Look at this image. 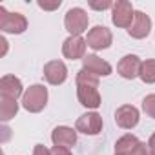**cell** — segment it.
Here are the masks:
<instances>
[{
  "label": "cell",
  "mask_w": 155,
  "mask_h": 155,
  "mask_svg": "<svg viewBox=\"0 0 155 155\" xmlns=\"http://www.w3.org/2000/svg\"><path fill=\"white\" fill-rule=\"evenodd\" d=\"M148 148H150V151H151V155H155V133L150 137V140H148Z\"/></svg>",
  "instance_id": "cell-25"
},
{
  "label": "cell",
  "mask_w": 155,
  "mask_h": 155,
  "mask_svg": "<svg viewBox=\"0 0 155 155\" xmlns=\"http://www.w3.org/2000/svg\"><path fill=\"white\" fill-rule=\"evenodd\" d=\"M140 66H142V62H140V58L137 55H126V57L120 58V62L117 66V71H119V75L122 77V79L131 81V79H135V77H139Z\"/></svg>",
  "instance_id": "cell-11"
},
{
  "label": "cell",
  "mask_w": 155,
  "mask_h": 155,
  "mask_svg": "<svg viewBox=\"0 0 155 155\" xmlns=\"http://www.w3.org/2000/svg\"><path fill=\"white\" fill-rule=\"evenodd\" d=\"M77 97L81 104L86 108H99L101 106V93H99V77L81 69L77 73Z\"/></svg>",
  "instance_id": "cell-1"
},
{
  "label": "cell",
  "mask_w": 155,
  "mask_h": 155,
  "mask_svg": "<svg viewBox=\"0 0 155 155\" xmlns=\"http://www.w3.org/2000/svg\"><path fill=\"white\" fill-rule=\"evenodd\" d=\"M18 111V102L15 99H8V97H2L0 99V119L2 120H9L17 115Z\"/></svg>",
  "instance_id": "cell-17"
},
{
  "label": "cell",
  "mask_w": 155,
  "mask_h": 155,
  "mask_svg": "<svg viewBox=\"0 0 155 155\" xmlns=\"http://www.w3.org/2000/svg\"><path fill=\"white\" fill-rule=\"evenodd\" d=\"M111 42H113V35H111V31H110L108 28H104V26H95V28H91L90 33H88V38H86V44H88L91 49H95V51L110 48Z\"/></svg>",
  "instance_id": "cell-6"
},
{
  "label": "cell",
  "mask_w": 155,
  "mask_h": 155,
  "mask_svg": "<svg viewBox=\"0 0 155 155\" xmlns=\"http://www.w3.org/2000/svg\"><path fill=\"white\" fill-rule=\"evenodd\" d=\"M48 102V90L42 84H33L28 88V91H24L22 95V106L31 111V113H38L46 108Z\"/></svg>",
  "instance_id": "cell-2"
},
{
  "label": "cell",
  "mask_w": 155,
  "mask_h": 155,
  "mask_svg": "<svg viewBox=\"0 0 155 155\" xmlns=\"http://www.w3.org/2000/svg\"><path fill=\"white\" fill-rule=\"evenodd\" d=\"M51 155H71L69 148H62V146H53Z\"/></svg>",
  "instance_id": "cell-23"
},
{
  "label": "cell",
  "mask_w": 155,
  "mask_h": 155,
  "mask_svg": "<svg viewBox=\"0 0 155 155\" xmlns=\"http://www.w3.org/2000/svg\"><path fill=\"white\" fill-rule=\"evenodd\" d=\"M82 62H84L82 69H86V71H90V73H93L97 77H106V75L111 73V66L106 60H102L101 57H97V55H86L82 58Z\"/></svg>",
  "instance_id": "cell-14"
},
{
  "label": "cell",
  "mask_w": 155,
  "mask_h": 155,
  "mask_svg": "<svg viewBox=\"0 0 155 155\" xmlns=\"http://www.w3.org/2000/svg\"><path fill=\"white\" fill-rule=\"evenodd\" d=\"M142 110H144V113H146L148 117L155 119V93L144 97V101H142Z\"/></svg>",
  "instance_id": "cell-19"
},
{
  "label": "cell",
  "mask_w": 155,
  "mask_h": 155,
  "mask_svg": "<svg viewBox=\"0 0 155 155\" xmlns=\"http://www.w3.org/2000/svg\"><path fill=\"white\" fill-rule=\"evenodd\" d=\"M115 122L122 130H131L139 124V110L131 104H124L115 111Z\"/></svg>",
  "instance_id": "cell-9"
},
{
  "label": "cell",
  "mask_w": 155,
  "mask_h": 155,
  "mask_svg": "<svg viewBox=\"0 0 155 155\" xmlns=\"http://www.w3.org/2000/svg\"><path fill=\"white\" fill-rule=\"evenodd\" d=\"M139 77H140V81L146 82V84H153L155 82V58H150V60L142 62Z\"/></svg>",
  "instance_id": "cell-18"
},
{
  "label": "cell",
  "mask_w": 155,
  "mask_h": 155,
  "mask_svg": "<svg viewBox=\"0 0 155 155\" xmlns=\"http://www.w3.org/2000/svg\"><path fill=\"white\" fill-rule=\"evenodd\" d=\"M22 82L20 79H17L15 75H4L0 81V95L8 97V99H18L22 95Z\"/></svg>",
  "instance_id": "cell-12"
},
{
  "label": "cell",
  "mask_w": 155,
  "mask_h": 155,
  "mask_svg": "<svg viewBox=\"0 0 155 155\" xmlns=\"http://www.w3.org/2000/svg\"><path fill=\"white\" fill-rule=\"evenodd\" d=\"M51 140L55 146H62V148H71L77 142V130L68 128V126H58L53 130L51 133Z\"/></svg>",
  "instance_id": "cell-15"
},
{
  "label": "cell",
  "mask_w": 155,
  "mask_h": 155,
  "mask_svg": "<svg viewBox=\"0 0 155 155\" xmlns=\"http://www.w3.org/2000/svg\"><path fill=\"white\" fill-rule=\"evenodd\" d=\"M139 142H140V140H139L135 135H131V133L120 137V139L115 142V155H131L133 150L139 146Z\"/></svg>",
  "instance_id": "cell-16"
},
{
  "label": "cell",
  "mask_w": 155,
  "mask_h": 155,
  "mask_svg": "<svg viewBox=\"0 0 155 155\" xmlns=\"http://www.w3.org/2000/svg\"><path fill=\"white\" fill-rule=\"evenodd\" d=\"M28 28V20L20 13H9L6 8H0V29L6 33L20 35Z\"/></svg>",
  "instance_id": "cell-4"
},
{
  "label": "cell",
  "mask_w": 155,
  "mask_h": 155,
  "mask_svg": "<svg viewBox=\"0 0 155 155\" xmlns=\"http://www.w3.org/2000/svg\"><path fill=\"white\" fill-rule=\"evenodd\" d=\"M75 130L84 135H99L102 131V117L99 113H84L77 119Z\"/></svg>",
  "instance_id": "cell-7"
},
{
  "label": "cell",
  "mask_w": 155,
  "mask_h": 155,
  "mask_svg": "<svg viewBox=\"0 0 155 155\" xmlns=\"http://www.w3.org/2000/svg\"><path fill=\"white\" fill-rule=\"evenodd\" d=\"M60 0H55V2H38V8L46 9V11H53V9H58L60 8Z\"/></svg>",
  "instance_id": "cell-21"
},
{
  "label": "cell",
  "mask_w": 155,
  "mask_h": 155,
  "mask_svg": "<svg viewBox=\"0 0 155 155\" xmlns=\"http://www.w3.org/2000/svg\"><path fill=\"white\" fill-rule=\"evenodd\" d=\"M86 40L82 37H69L64 40L62 44V55L66 58H71V60H77V58H84L86 55Z\"/></svg>",
  "instance_id": "cell-10"
},
{
  "label": "cell",
  "mask_w": 155,
  "mask_h": 155,
  "mask_svg": "<svg viewBox=\"0 0 155 155\" xmlns=\"http://www.w3.org/2000/svg\"><path fill=\"white\" fill-rule=\"evenodd\" d=\"M113 15H111V20L117 28H128L133 24V18H135V11H133V6L128 0H119L117 4H113Z\"/></svg>",
  "instance_id": "cell-5"
},
{
  "label": "cell",
  "mask_w": 155,
  "mask_h": 155,
  "mask_svg": "<svg viewBox=\"0 0 155 155\" xmlns=\"http://www.w3.org/2000/svg\"><path fill=\"white\" fill-rule=\"evenodd\" d=\"M33 155H51V150H48V148L42 146V144H37L35 150H33Z\"/></svg>",
  "instance_id": "cell-24"
},
{
  "label": "cell",
  "mask_w": 155,
  "mask_h": 155,
  "mask_svg": "<svg viewBox=\"0 0 155 155\" xmlns=\"http://www.w3.org/2000/svg\"><path fill=\"white\" fill-rule=\"evenodd\" d=\"M44 79L53 84V86H58L62 84L66 79H68V68L62 60H51L44 66Z\"/></svg>",
  "instance_id": "cell-8"
},
{
  "label": "cell",
  "mask_w": 155,
  "mask_h": 155,
  "mask_svg": "<svg viewBox=\"0 0 155 155\" xmlns=\"http://www.w3.org/2000/svg\"><path fill=\"white\" fill-rule=\"evenodd\" d=\"M90 8L91 9H97V11H104V9H110V8H113V4L110 2V0H104V2H90Z\"/></svg>",
  "instance_id": "cell-20"
},
{
  "label": "cell",
  "mask_w": 155,
  "mask_h": 155,
  "mask_svg": "<svg viewBox=\"0 0 155 155\" xmlns=\"http://www.w3.org/2000/svg\"><path fill=\"white\" fill-rule=\"evenodd\" d=\"M150 29H151V20H150V17H148L146 13H142V11H135L133 24H131L130 29H128L130 37H133V38H144V37H148Z\"/></svg>",
  "instance_id": "cell-13"
},
{
  "label": "cell",
  "mask_w": 155,
  "mask_h": 155,
  "mask_svg": "<svg viewBox=\"0 0 155 155\" xmlns=\"http://www.w3.org/2000/svg\"><path fill=\"white\" fill-rule=\"evenodd\" d=\"M131 155H151V151H150V148H148L144 142H139V146L133 150Z\"/></svg>",
  "instance_id": "cell-22"
},
{
  "label": "cell",
  "mask_w": 155,
  "mask_h": 155,
  "mask_svg": "<svg viewBox=\"0 0 155 155\" xmlns=\"http://www.w3.org/2000/svg\"><path fill=\"white\" fill-rule=\"evenodd\" d=\"M88 22H90L88 13L82 8H71L66 13V18H64L66 29L71 33V37H81L88 29Z\"/></svg>",
  "instance_id": "cell-3"
}]
</instances>
